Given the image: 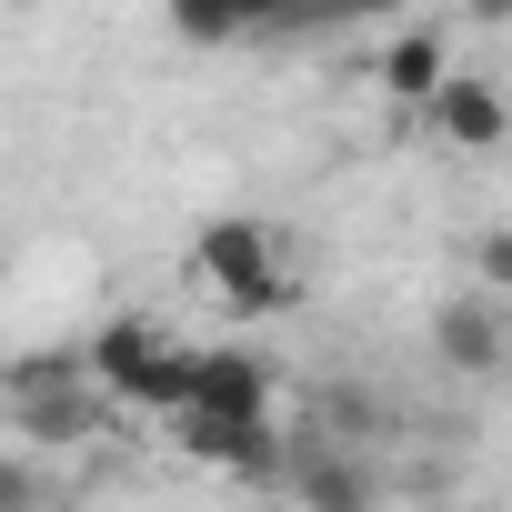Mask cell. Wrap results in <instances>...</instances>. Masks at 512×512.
Listing matches in <instances>:
<instances>
[{
  "instance_id": "obj_10",
  "label": "cell",
  "mask_w": 512,
  "mask_h": 512,
  "mask_svg": "<svg viewBox=\"0 0 512 512\" xmlns=\"http://www.w3.org/2000/svg\"><path fill=\"white\" fill-rule=\"evenodd\" d=\"M161 21L181 51H231L241 41V0H161Z\"/></svg>"
},
{
  "instance_id": "obj_9",
  "label": "cell",
  "mask_w": 512,
  "mask_h": 512,
  "mask_svg": "<svg viewBox=\"0 0 512 512\" xmlns=\"http://www.w3.org/2000/svg\"><path fill=\"white\" fill-rule=\"evenodd\" d=\"M292 492H302V512H372V462H352V452H292Z\"/></svg>"
},
{
  "instance_id": "obj_7",
  "label": "cell",
  "mask_w": 512,
  "mask_h": 512,
  "mask_svg": "<svg viewBox=\"0 0 512 512\" xmlns=\"http://www.w3.org/2000/svg\"><path fill=\"white\" fill-rule=\"evenodd\" d=\"M181 412H272V362L241 352V342L191 352V402H181Z\"/></svg>"
},
{
  "instance_id": "obj_4",
  "label": "cell",
  "mask_w": 512,
  "mask_h": 512,
  "mask_svg": "<svg viewBox=\"0 0 512 512\" xmlns=\"http://www.w3.org/2000/svg\"><path fill=\"white\" fill-rule=\"evenodd\" d=\"M432 352H442L452 382H492L512 362V302H492L482 282L452 292V302H432Z\"/></svg>"
},
{
  "instance_id": "obj_5",
  "label": "cell",
  "mask_w": 512,
  "mask_h": 512,
  "mask_svg": "<svg viewBox=\"0 0 512 512\" xmlns=\"http://www.w3.org/2000/svg\"><path fill=\"white\" fill-rule=\"evenodd\" d=\"M181 452L211 462V472H231V482H282L292 472L272 412H181Z\"/></svg>"
},
{
  "instance_id": "obj_12",
  "label": "cell",
  "mask_w": 512,
  "mask_h": 512,
  "mask_svg": "<svg viewBox=\"0 0 512 512\" xmlns=\"http://www.w3.org/2000/svg\"><path fill=\"white\" fill-rule=\"evenodd\" d=\"M472 282H482L492 302H512V231H482V241H472Z\"/></svg>"
},
{
  "instance_id": "obj_1",
  "label": "cell",
  "mask_w": 512,
  "mask_h": 512,
  "mask_svg": "<svg viewBox=\"0 0 512 512\" xmlns=\"http://www.w3.org/2000/svg\"><path fill=\"white\" fill-rule=\"evenodd\" d=\"M191 272H201V282H211L231 312H251V322L302 302V272L272 251V231L251 221V211H211V221H201V241H191Z\"/></svg>"
},
{
  "instance_id": "obj_13",
  "label": "cell",
  "mask_w": 512,
  "mask_h": 512,
  "mask_svg": "<svg viewBox=\"0 0 512 512\" xmlns=\"http://www.w3.org/2000/svg\"><path fill=\"white\" fill-rule=\"evenodd\" d=\"M312 11H322V31H352V21H392L402 0H312Z\"/></svg>"
},
{
  "instance_id": "obj_8",
  "label": "cell",
  "mask_w": 512,
  "mask_h": 512,
  "mask_svg": "<svg viewBox=\"0 0 512 512\" xmlns=\"http://www.w3.org/2000/svg\"><path fill=\"white\" fill-rule=\"evenodd\" d=\"M372 71H382V91H392L402 111H422V101H432V91L452 81V51H442V31H392Z\"/></svg>"
},
{
  "instance_id": "obj_14",
  "label": "cell",
  "mask_w": 512,
  "mask_h": 512,
  "mask_svg": "<svg viewBox=\"0 0 512 512\" xmlns=\"http://www.w3.org/2000/svg\"><path fill=\"white\" fill-rule=\"evenodd\" d=\"M462 11H472L482 31H502V21H512V0H462Z\"/></svg>"
},
{
  "instance_id": "obj_2",
  "label": "cell",
  "mask_w": 512,
  "mask_h": 512,
  "mask_svg": "<svg viewBox=\"0 0 512 512\" xmlns=\"http://www.w3.org/2000/svg\"><path fill=\"white\" fill-rule=\"evenodd\" d=\"M101 372L91 362H61V352H31V362H11V422H21V442L31 452H71V442H91L101 432Z\"/></svg>"
},
{
  "instance_id": "obj_3",
  "label": "cell",
  "mask_w": 512,
  "mask_h": 512,
  "mask_svg": "<svg viewBox=\"0 0 512 512\" xmlns=\"http://www.w3.org/2000/svg\"><path fill=\"white\" fill-rule=\"evenodd\" d=\"M81 362L101 372L111 402H141V412H181V402H191V352H181L161 322H131V312H121V322L91 332Z\"/></svg>"
},
{
  "instance_id": "obj_11",
  "label": "cell",
  "mask_w": 512,
  "mask_h": 512,
  "mask_svg": "<svg viewBox=\"0 0 512 512\" xmlns=\"http://www.w3.org/2000/svg\"><path fill=\"white\" fill-rule=\"evenodd\" d=\"M0 512H51V472L41 462H0Z\"/></svg>"
},
{
  "instance_id": "obj_6",
  "label": "cell",
  "mask_w": 512,
  "mask_h": 512,
  "mask_svg": "<svg viewBox=\"0 0 512 512\" xmlns=\"http://www.w3.org/2000/svg\"><path fill=\"white\" fill-rule=\"evenodd\" d=\"M422 131H432V141H452V151H502V141H512V101H502L492 81L452 71V81L422 101Z\"/></svg>"
}]
</instances>
